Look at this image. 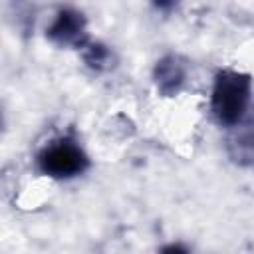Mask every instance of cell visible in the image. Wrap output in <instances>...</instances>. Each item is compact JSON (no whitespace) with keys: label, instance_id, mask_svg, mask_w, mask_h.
I'll return each instance as SVG.
<instances>
[{"label":"cell","instance_id":"cell-1","mask_svg":"<svg viewBox=\"0 0 254 254\" xmlns=\"http://www.w3.org/2000/svg\"><path fill=\"white\" fill-rule=\"evenodd\" d=\"M250 79L236 71H222L214 81L212 91V111L216 119L224 125H234L248 105Z\"/></svg>","mask_w":254,"mask_h":254},{"label":"cell","instance_id":"cell-3","mask_svg":"<svg viewBox=\"0 0 254 254\" xmlns=\"http://www.w3.org/2000/svg\"><path fill=\"white\" fill-rule=\"evenodd\" d=\"M163 254H187L183 248H179V246H171V248H167Z\"/></svg>","mask_w":254,"mask_h":254},{"label":"cell","instance_id":"cell-2","mask_svg":"<svg viewBox=\"0 0 254 254\" xmlns=\"http://www.w3.org/2000/svg\"><path fill=\"white\" fill-rule=\"evenodd\" d=\"M40 167L46 175L64 179V177H73L81 173L87 167V159L79 147H75L69 141H58L44 149L40 155Z\"/></svg>","mask_w":254,"mask_h":254}]
</instances>
